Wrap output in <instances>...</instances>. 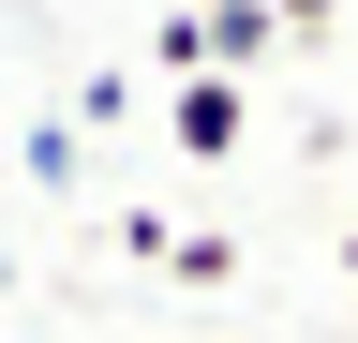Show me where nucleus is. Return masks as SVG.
<instances>
[{"label": "nucleus", "mask_w": 358, "mask_h": 343, "mask_svg": "<svg viewBox=\"0 0 358 343\" xmlns=\"http://www.w3.org/2000/svg\"><path fill=\"white\" fill-rule=\"evenodd\" d=\"M254 15H268V30H329L343 0H254Z\"/></svg>", "instance_id": "5"}, {"label": "nucleus", "mask_w": 358, "mask_h": 343, "mask_svg": "<svg viewBox=\"0 0 358 343\" xmlns=\"http://www.w3.org/2000/svg\"><path fill=\"white\" fill-rule=\"evenodd\" d=\"M343 284H358V224H343Z\"/></svg>", "instance_id": "6"}, {"label": "nucleus", "mask_w": 358, "mask_h": 343, "mask_svg": "<svg viewBox=\"0 0 358 343\" xmlns=\"http://www.w3.org/2000/svg\"><path fill=\"white\" fill-rule=\"evenodd\" d=\"M194 30H209V75H254L268 45H284V30H268L254 0H194Z\"/></svg>", "instance_id": "2"}, {"label": "nucleus", "mask_w": 358, "mask_h": 343, "mask_svg": "<svg viewBox=\"0 0 358 343\" xmlns=\"http://www.w3.org/2000/svg\"><path fill=\"white\" fill-rule=\"evenodd\" d=\"M0 149H15V164H30V180H45V194H60V180H75V164H90V135H75V119H30V135H0Z\"/></svg>", "instance_id": "3"}, {"label": "nucleus", "mask_w": 358, "mask_h": 343, "mask_svg": "<svg viewBox=\"0 0 358 343\" xmlns=\"http://www.w3.org/2000/svg\"><path fill=\"white\" fill-rule=\"evenodd\" d=\"M164 269H179V284H239V239H209V224H194V239H164Z\"/></svg>", "instance_id": "4"}, {"label": "nucleus", "mask_w": 358, "mask_h": 343, "mask_svg": "<svg viewBox=\"0 0 358 343\" xmlns=\"http://www.w3.org/2000/svg\"><path fill=\"white\" fill-rule=\"evenodd\" d=\"M164 135L194 149V164H224V149L254 135V105H239V75H179V90H164Z\"/></svg>", "instance_id": "1"}]
</instances>
